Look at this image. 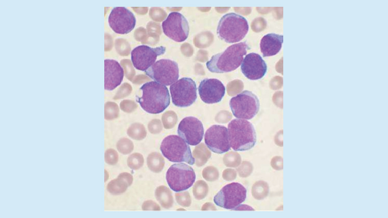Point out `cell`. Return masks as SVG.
Instances as JSON below:
<instances>
[{
	"label": "cell",
	"mask_w": 388,
	"mask_h": 218,
	"mask_svg": "<svg viewBox=\"0 0 388 218\" xmlns=\"http://www.w3.org/2000/svg\"><path fill=\"white\" fill-rule=\"evenodd\" d=\"M108 23L115 33L125 34L130 32L134 28L136 18L127 8L115 7L109 16Z\"/></svg>",
	"instance_id": "cell-14"
},
{
	"label": "cell",
	"mask_w": 388,
	"mask_h": 218,
	"mask_svg": "<svg viewBox=\"0 0 388 218\" xmlns=\"http://www.w3.org/2000/svg\"><path fill=\"white\" fill-rule=\"evenodd\" d=\"M127 134L133 139L141 140L146 137V133L145 128L142 124L135 123L129 128Z\"/></svg>",
	"instance_id": "cell-23"
},
{
	"label": "cell",
	"mask_w": 388,
	"mask_h": 218,
	"mask_svg": "<svg viewBox=\"0 0 388 218\" xmlns=\"http://www.w3.org/2000/svg\"><path fill=\"white\" fill-rule=\"evenodd\" d=\"M142 95H136V101L146 112L159 114L169 105L170 97L167 87L155 81L144 83L140 88Z\"/></svg>",
	"instance_id": "cell-1"
},
{
	"label": "cell",
	"mask_w": 388,
	"mask_h": 218,
	"mask_svg": "<svg viewBox=\"0 0 388 218\" xmlns=\"http://www.w3.org/2000/svg\"><path fill=\"white\" fill-rule=\"evenodd\" d=\"M160 150L171 162H184L192 165L195 162L190 146L179 136L171 135L165 137L161 144Z\"/></svg>",
	"instance_id": "cell-5"
},
{
	"label": "cell",
	"mask_w": 388,
	"mask_h": 218,
	"mask_svg": "<svg viewBox=\"0 0 388 218\" xmlns=\"http://www.w3.org/2000/svg\"><path fill=\"white\" fill-rule=\"evenodd\" d=\"M177 116L173 111H167L163 114L162 121L166 129H171L174 126L177 122Z\"/></svg>",
	"instance_id": "cell-25"
},
{
	"label": "cell",
	"mask_w": 388,
	"mask_h": 218,
	"mask_svg": "<svg viewBox=\"0 0 388 218\" xmlns=\"http://www.w3.org/2000/svg\"><path fill=\"white\" fill-rule=\"evenodd\" d=\"M250 48L246 41L233 44L223 52L213 55L206 62L212 73H224L236 70L242 63L244 56Z\"/></svg>",
	"instance_id": "cell-2"
},
{
	"label": "cell",
	"mask_w": 388,
	"mask_h": 218,
	"mask_svg": "<svg viewBox=\"0 0 388 218\" xmlns=\"http://www.w3.org/2000/svg\"><path fill=\"white\" fill-rule=\"evenodd\" d=\"M198 93L202 101L206 104L220 102L226 93L224 84L216 78H205L200 83Z\"/></svg>",
	"instance_id": "cell-16"
},
{
	"label": "cell",
	"mask_w": 388,
	"mask_h": 218,
	"mask_svg": "<svg viewBox=\"0 0 388 218\" xmlns=\"http://www.w3.org/2000/svg\"><path fill=\"white\" fill-rule=\"evenodd\" d=\"M148 128L150 133L156 134L161 132L162 126L159 120L154 119L149 123Z\"/></svg>",
	"instance_id": "cell-29"
},
{
	"label": "cell",
	"mask_w": 388,
	"mask_h": 218,
	"mask_svg": "<svg viewBox=\"0 0 388 218\" xmlns=\"http://www.w3.org/2000/svg\"><path fill=\"white\" fill-rule=\"evenodd\" d=\"M145 72L155 81L165 86L172 85L178 80L179 77L178 63L169 59L156 61Z\"/></svg>",
	"instance_id": "cell-10"
},
{
	"label": "cell",
	"mask_w": 388,
	"mask_h": 218,
	"mask_svg": "<svg viewBox=\"0 0 388 218\" xmlns=\"http://www.w3.org/2000/svg\"><path fill=\"white\" fill-rule=\"evenodd\" d=\"M227 130L230 147L235 151L249 150L256 143L255 127L247 120L238 118L231 120Z\"/></svg>",
	"instance_id": "cell-3"
},
{
	"label": "cell",
	"mask_w": 388,
	"mask_h": 218,
	"mask_svg": "<svg viewBox=\"0 0 388 218\" xmlns=\"http://www.w3.org/2000/svg\"><path fill=\"white\" fill-rule=\"evenodd\" d=\"M155 197L160 204L165 209H169L173 205L174 200L170 189L164 186L158 187L155 190Z\"/></svg>",
	"instance_id": "cell-21"
},
{
	"label": "cell",
	"mask_w": 388,
	"mask_h": 218,
	"mask_svg": "<svg viewBox=\"0 0 388 218\" xmlns=\"http://www.w3.org/2000/svg\"><path fill=\"white\" fill-rule=\"evenodd\" d=\"M204 129L203 124L197 118L188 116L183 118L178 127V134L187 144L197 145L202 141Z\"/></svg>",
	"instance_id": "cell-15"
},
{
	"label": "cell",
	"mask_w": 388,
	"mask_h": 218,
	"mask_svg": "<svg viewBox=\"0 0 388 218\" xmlns=\"http://www.w3.org/2000/svg\"><path fill=\"white\" fill-rule=\"evenodd\" d=\"M104 88L112 91L119 86L124 78V70L119 63L114 60L104 61Z\"/></svg>",
	"instance_id": "cell-18"
},
{
	"label": "cell",
	"mask_w": 388,
	"mask_h": 218,
	"mask_svg": "<svg viewBox=\"0 0 388 218\" xmlns=\"http://www.w3.org/2000/svg\"><path fill=\"white\" fill-rule=\"evenodd\" d=\"M196 175L194 169L186 164L172 165L166 173V179L170 188L175 192L186 190L195 182Z\"/></svg>",
	"instance_id": "cell-7"
},
{
	"label": "cell",
	"mask_w": 388,
	"mask_h": 218,
	"mask_svg": "<svg viewBox=\"0 0 388 218\" xmlns=\"http://www.w3.org/2000/svg\"><path fill=\"white\" fill-rule=\"evenodd\" d=\"M173 104L184 108L192 105L197 99V87L195 81L190 78H182L173 83L169 88Z\"/></svg>",
	"instance_id": "cell-9"
},
{
	"label": "cell",
	"mask_w": 388,
	"mask_h": 218,
	"mask_svg": "<svg viewBox=\"0 0 388 218\" xmlns=\"http://www.w3.org/2000/svg\"><path fill=\"white\" fill-rule=\"evenodd\" d=\"M133 181L132 176L128 172L120 173L117 178L112 180L107 185L108 191L114 195L120 194L127 190Z\"/></svg>",
	"instance_id": "cell-20"
},
{
	"label": "cell",
	"mask_w": 388,
	"mask_h": 218,
	"mask_svg": "<svg viewBox=\"0 0 388 218\" xmlns=\"http://www.w3.org/2000/svg\"><path fill=\"white\" fill-rule=\"evenodd\" d=\"M105 161L109 164L114 165L118 161V154L113 149H109L105 153Z\"/></svg>",
	"instance_id": "cell-27"
},
{
	"label": "cell",
	"mask_w": 388,
	"mask_h": 218,
	"mask_svg": "<svg viewBox=\"0 0 388 218\" xmlns=\"http://www.w3.org/2000/svg\"><path fill=\"white\" fill-rule=\"evenodd\" d=\"M204 140L207 147L214 153L222 154L230 149L228 130L225 126H211L205 132Z\"/></svg>",
	"instance_id": "cell-13"
},
{
	"label": "cell",
	"mask_w": 388,
	"mask_h": 218,
	"mask_svg": "<svg viewBox=\"0 0 388 218\" xmlns=\"http://www.w3.org/2000/svg\"><path fill=\"white\" fill-rule=\"evenodd\" d=\"M241 70L248 79L258 80L262 78L266 74L267 66L260 55L252 52L246 55L244 58Z\"/></svg>",
	"instance_id": "cell-17"
},
{
	"label": "cell",
	"mask_w": 388,
	"mask_h": 218,
	"mask_svg": "<svg viewBox=\"0 0 388 218\" xmlns=\"http://www.w3.org/2000/svg\"><path fill=\"white\" fill-rule=\"evenodd\" d=\"M283 42V36L275 33L265 35L261 39L260 49L264 57L272 56L280 50Z\"/></svg>",
	"instance_id": "cell-19"
},
{
	"label": "cell",
	"mask_w": 388,
	"mask_h": 218,
	"mask_svg": "<svg viewBox=\"0 0 388 218\" xmlns=\"http://www.w3.org/2000/svg\"><path fill=\"white\" fill-rule=\"evenodd\" d=\"M144 158L142 155L134 153L130 155L128 158L127 164L131 169L137 170L143 165Z\"/></svg>",
	"instance_id": "cell-24"
},
{
	"label": "cell",
	"mask_w": 388,
	"mask_h": 218,
	"mask_svg": "<svg viewBox=\"0 0 388 218\" xmlns=\"http://www.w3.org/2000/svg\"><path fill=\"white\" fill-rule=\"evenodd\" d=\"M248 30V21L244 17L235 13H229L223 16L220 19L217 34L225 42L234 43L243 39Z\"/></svg>",
	"instance_id": "cell-4"
},
{
	"label": "cell",
	"mask_w": 388,
	"mask_h": 218,
	"mask_svg": "<svg viewBox=\"0 0 388 218\" xmlns=\"http://www.w3.org/2000/svg\"><path fill=\"white\" fill-rule=\"evenodd\" d=\"M147 165L152 171L158 173L163 169L164 165V160L160 154L153 153L150 154L147 157Z\"/></svg>",
	"instance_id": "cell-22"
},
{
	"label": "cell",
	"mask_w": 388,
	"mask_h": 218,
	"mask_svg": "<svg viewBox=\"0 0 388 218\" xmlns=\"http://www.w3.org/2000/svg\"><path fill=\"white\" fill-rule=\"evenodd\" d=\"M117 148L120 153L123 154H128L133 150V144L129 140L123 138L117 142Z\"/></svg>",
	"instance_id": "cell-26"
},
{
	"label": "cell",
	"mask_w": 388,
	"mask_h": 218,
	"mask_svg": "<svg viewBox=\"0 0 388 218\" xmlns=\"http://www.w3.org/2000/svg\"><path fill=\"white\" fill-rule=\"evenodd\" d=\"M163 46L152 47L146 45H140L131 52V60L133 66L137 70L146 71L155 62L158 56L165 53Z\"/></svg>",
	"instance_id": "cell-12"
},
{
	"label": "cell",
	"mask_w": 388,
	"mask_h": 218,
	"mask_svg": "<svg viewBox=\"0 0 388 218\" xmlns=\"http://www.w3.org/2000/svg\"><path fill=\"white\" fill-rule=\"evenodd\" d=\"M246 188L238 182H232L223 187L214 196L213 202L219 207L226 209H235L245 200Z\"/></svg>",
	"instance_id": "cell-8"
},
{
	"label": "cell",
	"mask_w": 388,
	"mask_h": 218,
	"mask_svg": "<svg viewBox=\"0 0 388 218\" xmlns=\"http://www.w3.org/2000/svg\"><path fill=\"white\" fill-rule=\"evenodd\" d=\"M177 202L183 206H188L189 205V195L187 192L177 193L175 194Z\"/></svg>",
	"instance_id": "cell-28"
},
{
	"label": "cell",
	"mask_w": 388,
	"mask_h": 218,
	"mask_svg": "<svg viewBox=\"0 0 388 218\" xmlns=\"http://www.w3.org/2000/svg\"><path fill=\"white\" fill-rule=\"evenodd\" d=\"M162 26L164 34L176 42H183L188 37L190 30L188 22L179 12L170 13L162 22Z\"/></svg>",
	"instance_id": "cell-11"
},
{
	"label": "cell",
	"mask_w": 388,
	"mask_h": 218,
	"mask_svg": "<svg viewBox=\"0 0 388 218\" xmlns=\"http://www.w3.org/2000/svg\"><path fill=\"white\" fill-rule=\"evenodd\" d=\"M229 104L233 115L238 119L245 120L254 118L259 112L260 107L257 96L248 90L232 97Z\"/></svg>",
	"instance_id": "cell-6"
},
{
	"label": "cell",
	"mask_w": 388,
	"mask_h": 218,
	"mask_svg": "<svg viewBox=\"0 0 388 218\" xmlns=\"http://www.w3.org/2000/svg\"><path fill=\"white\" fill-rule=\"evenodd\" d=\"M143 210H160L161 208L159 205L155 202L151 200H147L144 202L142 205Z\"/></svg>",
	"instance_id": "cell-30"
}]
</instances>
